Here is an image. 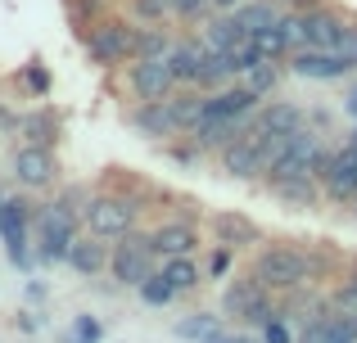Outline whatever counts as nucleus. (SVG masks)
Here are the masks:
<instances>
[{
	"instance_id": "20e7f679",
	"label": "nucleus",
	"mask_w": 357,
	"mask_h": 343,
	"mask_svg": "<svg viewBox=\"0 0 357 343\" xmlns=\"http://www.w3.org/2000/svg\"><path fill=\"white\" fill-rule=\"evenodd\" d=\"M32 217H36V208L23 194H5V199H0V244H5V257L18 271H32V262H36Z\"/></svg>"
},
{
	"instance_id": "f257e3e1",
	"label": "nucleus",
	"mask_w": 357,
	"mask_h": 343,
	"mask_svg": "<svg viewBox=\"0 0 357 343\" xmlns=\"http://www.w3.org/2000/svg\"><path fill=\"white\" fill-rule=\"evenodd\" d=\"M249 271L258 276L262 289L276 294V298L312 285V266H307V248L303 244H262Z\"/></svg>"
},
{
	"instance_id": "c85d7f7f",
	"label": "nucleus",
	"mask_w": 357,
	"mask_h": 343,
	"mask_svg": "<svg viewBox=\"0 0 357 343\" xmlns=\"http://www.w3.org/2000/svg\"><path fill=\"white\" fill-rule=\"evenodd\" d=\"M213 335H222V317H218V312H195V317L176 321V339H190V343H208Z\"/></svg>"
},
{
	"instance_id": "c03bdc74",
	"label": "nucleus",
	"mask_w": 357,
	"mask_h": 343,
	"mask_svg": "<svg viewBox=\"0 0 357 343\" xmlns=\"http://www.w3.org/2000/svg\"><path fill=\"white\" fill-rule=\"evenodd\" d=\"M208 343H262V339H244V335H227V330H222V335H213Z\"/></svg>"
},
{
	"instance_id": "6ab92c4d",
	"label": "nucleus",
	"mask_w": 357,
	"mask_h": 343,
	"mask_svg": "<svg viewBox=\"0 0 357 343\" xmlns=\"http://www.w3.org/2000/svg\"><path fill=\"white\" fill-rule=\"evenodd\" d=\"M262 298H267V289H262V280L249 271V276H240V280H231L227 289H222V317H227V321H244Z\"/></svg>"
},
{
	"instance_id": "4c0bfd02",
	"label": "nucleus",
	"mask_w": 357,
	"mask_h": 343,
	"mask_svg": "<svg viewBox=\"0 0 357 343\" xmlns=\"http://www.w3.org/2000/svg\"><path fill=\"white\" fill-rule=\"evenodd\" d=\"M231 262H236V248H222V244H213V253H208V266H204V276H208V280H227V276H231Z\"/></svg>"
},
{
	"instance_id": "58836bf2",
	"label": "nucleus",
	"mask_w": 357,
	"mask_h": 343,
	"mask_svg": "<svg viewBox=\"0 0 357 343\" xmlns=\"http://www.w3.org/2000/svg\"><path fill=\"white\" fill-rule=\"evenodd\" d=\"M231 59H236V68H240V77H244L249 68H258V63H262V50L253 45V36H244L236 50H231Z\"/></svg>"
},
{
	"instance_id": "aec40b11",
	"label": "nucleus",
	"mask_w": 357,
	"mask_h": 343,
	"mask_svg": "<svg viewBox=\"0 0 357 343\" xmlns=\"http://www.w3.org/2000/svg\"><path fill=\"white\" fill-rule=\"evenodd\" d=\"M244 127L249 122H236V118H213V113H204L199 122H195V131H190V141L199 145L204 154H218V150H227L236 136H244Z\"/></svg>"
},
{
	"instance_id": "b1692460",
	"label": "nucleus",
	"mask_w": 357,
	"mask_h": 343,
	"mask_svg": "<svg viewBox=\"0 0 357 343\" xmlns=\"http://www.w3.org/2000/svg\"><path fill=\"white\" fill-rule=\"evenodd\" d=\"M158 271H163V280L176 289V298H190V294L204 285V266L195 262V253L190 257H163V262H158Z\"/></svg>"
},
{
	"instance_id": "e433bc0d",
	"label": "nucleus",
	"mask_w": 357,
	"mask_h": 343,
	"mask_svg": "<svg viewBox=\"0 0 357 343\" xmlns=\"http://www.w3.org/2000/svg\"><path fill=\"white\" fill-rule=\"evenodd\" d=\"M258 339H262V343H298V330H294V321L280 312L276 321H267V326L258 330Z\"/></svg>"
},
{
	"instance_id": "37998d69",
	"label": "nucleus",
	"mask_w": 357,
	"mask_h": 343,
	"mask_svg": "<svg viewBox=\"0 0 357 343\" xmlns=\"http://www.w3.org/2000/svg\"><path fill=\"white\" fill-rule=\"evenodd\" d=\"M18 122H23V118H18V113H9V109L0 104V131H18Z\"/></svg>"
},
{
	"instance_id": "0eeeda50",
	"label": "nucleus",
	"mask_w": 357,
	"mask_h": 343,
	"mask_svg": "<svg viewBox=\"0 0 357 343\" xmlns=\"http://www.w3.org/2000/svg\"><path fill=\"white\" fill-rule=\"evenodd\" d=\"M9 172H14V181L23 185V190H50L54 181H59V159H54L50 145H18L14 159H9Z\"/></svg>"
},
{
	"instance_id": "bb28decb",
	"label": "nucleus",
	"mask_w": 357,
	"mask_h": 343,
	"mask_svg": "<svg viewBox=\"0 0 357 343\" xmlns=\"http://www.w3.org/2000/svg\"><path fill=\"white\" fill-rule=\"evenodd\" d=\"M280 14H285V9H280L276 0H244V5L236 9V18H240L244 36L262 32V27H276V23H280Z\"/></svg>"
},
{
	"instance_id": "2f4dec72",
	"label": "nucleus",
	"mask_w": 357,
	"mask_h": 343,
	"mask_svg": "<svg viewBox=\"0 0 357 343\" xmlns=\"http://www.w3.org/2000/svg\"><path fill=\"white\" fill-rule=\"evenodd\" d=\"M253 45L262 50V59H289V36L280 32V23L276 27H262V32H253Z\"/></svg>"
},
{
	"instance_id": "3c124183",
	"label": "nucleus",
	"mask_w": 357,
	"mask_h": 343,
	"mask_svg": "<svg viewBox=\"0 0 357 343\" xmlns=\"http://www.w3.org/2000/svg\"><path fill=\"white\" fill-rule=\"evenodd\" d=\"M0 199H5V194H0Z\"/></svg>"
},
{
	"instance_id": "6e6552de",
	"label": "nucleus",
	"mask_w": 357,
	"mask_h": 343,
	"mask_svg": "<svg viewBox=\"0 0 357 343\" xmlns=\"http://www.w3.org/2000/svg\"><path fill=\"white\" fill-rule=\"evenodd\" d=\"M321 194L331 203H344L349 208L353 203V194H357V145H335L331 154H326V168H321Z\"/></svg>"
},
{
	"instance_id": "9d476101",
	"label": "nucleus",
	"mask_w": 357,
	"mask_h": 343,
	"mask_svg": "<svg viewBox=\"0 0 357 343\" xmlns=\"http://www.w3.org/2000/svg\"><path fill=\"white\" fill-rule=\"evenodd\" d=\"M127 122H131V131L136 136H145V141H176V136H185L181 131V118H176V109H172V95L167 99H145V104H136L127 113Z\"/></svg>"
},
{
	"instance_id": "2eb2a0df",
	"label": "nucleus",
	"mask_w": 357,
	"mask_h": 343,
	"mask_svg": "<svg viewBox=\"0 0 357 343\" xmlns=\"http://www.w3.org/2000/svg\"><path fill=\"white\" fill-rule=\"evenodd\" d=\"M149 248L158 253V262L163 257H190L195 248H199V226H195V217H172L163 221V226L149 230Z\"/></svg>"
},
{
	"instance_id": "4be33fe9",
	"label": "nucleus",
	"mask_w": 357,
	"mask_h": 343,
	"mask_svg": "<svg viewBox=\"0 0 357 343\" xmlns=\"http://www.w3.org/2000/svg\"><path fill=\"white\" fill-rule=\"evenodd\" d=\"M271 194H276L285 208H294V212H312L317 203L326 199L321 194V181L317 176H289V181H276V185H267Z\"/></svg>"
},
{
	"instance_id": "a18cd8bd",
	"label": "nucleus",
	"mask_w": 357,
	"mask_h": 343,
	"mask_svg": "<svg viewBox=\"0 0 357 343\" xmlns=\"http://www.w3.org/2000/svg\"><path fill=\"white\" fill-rule=\"evenodd\" d=\"M344 109H349V118H353V122H357V86L349 90V95H344Z\"/></svg>"
},
{
	"instance_id": "7c9ffc66",
	"label": "nucleus",
	"mask_w": 357,
	"mask_h": 343,
	"mask_svg": "<svg viewBox=\"0 0 357 343\" xmlns=\"http://www.w3.org/2000/svg\"><path fill=\"white\" fill-rule=\"evenodd\" d=\"M326 308L340 312V317H357V280L344 276L340 285H331V289H326Z\"/></svg>"
},
{
	"instance_id": "c756f323",
	"label": "nucleus",
	"mask_w": 357,
	"mask_h": 343,
	"mask_svg": "<svg viewBox=\"0 0 357 343\" xmlns=\"http://www.w3.org/2000/svg\"><path fill=\"white\" fill-rule=\"evenodd\" d=\"M240 81H244V86H249L258 99H271V95H276V86H280V63H276V59H262L258 68H249Z\"/></svg>"
},
{
	"instance_id": "8fccbe9b",
	"label": "nucleus",
	"mask_w": 357,
	"mask_h": 343,
	"mask_svg": "<svg viewBox=\"0 0 357 343\" xmlns=\"http://www.w3.org/2000/svg\"><path fill=\"white\" fill-rule=\"evenodd\" d=\"M349 208H353V221H357V199H353V203H349Z\"/></svg>"
},
{
	"instance_id": "a19ab883",
	"label": "nucleus",
	"mask_w": 357,
	"mask_h": 343,
	"mask_svg": "<svg viewBox=\"0 0 357 343\" xmlns=\"http://www.w3.org/2000/svg\"><path fill=\"white\" fill-rule=\"evenodd\" d=\"M335 50H340L344 59L357 68V18H349V27H344V36H340V45H335Z\"/></svg>"
},
{
	"instance_id": "f8f14e48",
	"label": "nucleus",
	"mask_w": 357,
	"mask_h": 343,
	"mask_svg": "<svg viewBox=\"0 0 357 343\" xmlns=\"http://www.w3.org/2000/svg\"><path fill=\"white\" fill-rule=\"evenodd\" d=\"M218 168L227 172L231 181H262V176H267V154H262V145L244 131V136H236V141L227 145V150H218Z\"/></svg>"
},
{
	"instance_id": "473e14b6",
	"label": "nucleus",
	"mask_w": 357,
	"mask_h": 343,
	"mask_svg": "<svg viewBox=\"0 0 357 343\" xmlns=\"http://www.w3.org/2000/svg\"><path fill=\"white\" fill-rule=\"evenodd\" d=\"M18 81H23V86H27V95H32V99H45V95H50V86H54L50 68H45L41 59L23 63V72H18Z\"/></svg>"
},
{
	"instance_id": "72a5a7b5",
	"label": "nucleus",
	"mask_w": 357,
	"mask_h": 343,
	"mask_svg": "<svg viewBox=\"0 0 357 343\" xmlns=\"http://www.w3.org/2000/svg\"><path fill=\"white\" fill-rule=\"evenodd\" d=\"M136 294H140V303H145V308H167V303L176 298V289L163 280V271H154V276H149V280L140 285Z\"/></svg>"
},
{
	"instance_id": "f3484780",
	"label": "nucleus",
	"mask_w": 357,
	"mask_h": 343,
	"mask_svg": "<svg viewBox=\"0 0 357 343\" xmlns=\"http://www.w3.org/2000/svg\"><path fill=\"white\" fill-rule=\"evenodd\" d=\"M258 104L262 99L253 95L244 81H231V86H222V90H213L208 99H204V113H213V118H236V122H249L253 113H258Z\"/></svg>"
},
{
	"instance_id": "ea45409f",
	"label": "nucleus",
	"mask_w": 357,
	"mask_h": 343,
	"mask_svg": "<svg viewBox=\"0 0 357 343\" xmlns=\"http://www.w3.org/2000/svg\"><path fill=\"white\" fill-rule=\"evenodd\" d=\"M213 9V0H172V14L185 18V23H195V18H204Z\"/></svg>"
},
{
	"instance_id": "5701e85b",
	"label": "nucleus",
	"mask_w": 357,
	"mask_h": 343,
	"mask_svg": "<svg viewBox=\"0 0 357 343\" xmlns=\"http://www.w3.org/2000/svg\"><path fill=\"white\" fill-rule=\"evenodd\" d=\"M63 266H73L77 276H100L109 271V244L96 235H77L68 248V257H63Z\"/></svg>"
},
{
	"instance_id": "39448f33",
	"label": "nucleus",
	"mask_w": 357,
	"mask_h": 343,
	"mask_svg": "<svg viewBox=\"0 0 357 343\" xmlns=\"http://www.w3.org/2000/svg\"><path fill=\"white\" fill-rule=\"evenodd\" d=\"M154 271H158V253L149 248V235H136V230H131L127 239H118V244L109 248V276H114L122 289H140Z\"/></svg>"
},
{
	"instance_id": "423d86ee",
	"label": "nucleus",
	"mask_w": 357,
	"mask_h": 343,
	"mask_svg": "<svg viewBox=\"0 0 357 343\" xmlns=\"http://www.w3.org/2000/svg\"><path fill=\"white\" fill-rule=\"evenodd\" d=\"M86 54L100 68L131 63L136 59V23H131V18H100L96 32L86 36Z\"/></svg>"
},
{
	"instance_id": "f03ea898",
	"label": "nucleus",
	"mask_w": 357,
	"mask_h": 343,
	"mask_svg": "<svg viewBox=\"0 0 357 343\" xmlns=\"http://www.w3.org/2000/svg\"><path fill=\"white\" fill-rule=\"evenodd\" d=\"M140 194H122V190H100L86 199V212H82V226H86V235L105 239V244H118V239H127L131 230H136L140 221Z\"/></svg>"
},
{
	"instance_id": "4468645a",
	"label": "nucleus",
	"mask_w": 357,
	"mask_h": 343,
	"mask_svg": "<svg viewBox=\"0 0 357 343\" xmlns=\"http://www.w3.org/2000/svg\"><path fill=\"white\" fill-rule=\"evenodd\" d=\"M303 127H307V113L298 104H289V99H262L244 131L249 136H294Z\"/></svg>"
},
{
	"instance_id": "412c9836",
	"label": "nucleus",
	"mask_w": 357,
	"mask_h": 343,
	"mask_svg": "<svg viewBox=\"0 0 357 343\" xmlns=\"http://www.w3.org/2000/svg\"><path fill=\"white\" fill-rule=\"evenodd\" d=\"M18 136H23L27 145H59V136H63V118H59V109H50V104H41V109H32V113H23V122H18Z\"/></svg>"
},
{
	"instance_id": "ddd939ff",
	"label": "nucleus",
	"mask_w": 357,
	"mask_h": 343,
	"mask_svg": "<svg viewBox=\"0 0 357 343\" xmlns=\"http://www.w3.org/2000/svg\"><path fill=\"white\" fill-rule=\"evenodd\" d=\"M127 86L136 95V104L145 99H167L176 90V77L167 68V59H131L127 63Z\"/></svg>"
},
{
	"instance_id": "de8ad7c7",
	"label": "nucleus",
	"mask_w": 357,
	"mask_h": 343,
	"mask_svg": "<svg viewBox=\"0 0 357 343\" xmlns=\"http://www.w3.org/2000/svg\"><path fill=\"white\" fill-rule=\"evenodd\" d=\"M344 276H349V280H357V257L349 262V271H344Z\"/></svg>"
},
{
	"instance_id": "a211bd4d",
	"label": "nucleus",
	"mask_w": 357,
	"mask_h": 343,
	"mask_svg": "<svg viewBox=\"0 0 357 343\" xmlns=\"http://www.w3.org/2000/svg\"><path fill=\"white\" fill-rule=\"evenodd\" d=\"M204 54H208L204 36H176V41H172V50H167L163 59H167V68H172L176 86H195V81H199Z\"/></svg>"
},
{
	"instance_id": "09e8293b",
	"label": "nucleus",
	"mask_w": 357,
	"mask_h": 343,
	"mask_svg": "<svg viewBox=\"0 0 357 343\" xmlns=\"http://www.w3.org/2000/svg\"><path fill=\"white\" fill-rule=\"evenodd\" d=\"M349 145H357V127H353V131H349Z\"/></svg>"
},
{
	"instance_id": "79ce46f5",
	"label": "nucleus",
	"mask_w": 357,
	"mask_h": 343,
	"mask_svg": "<svg viewBox=\"0 0 357 343\" xmlns=\"http://www.w3.org/2000/svg\"><path fill=\"white\" fill-rule=\"evenodd\" d=\"M280 9H294V14H303V9H312V5H326V0H276Z\"/></svg>"
},
{
	"instance_id": "9b49d317",
	"label": "nucleus",
	"mask_w": 357,
	"mask_h": 343,
	"mask_svg": "<svg viewBox=\"0 0 357 343\" xmlns=\"http://www.w3.org/2000/svg\"><path fill=\"white\" fill-rule=\"evenodd\" d=\"M289 72L294 77H307V81H340L353 72V63L344 59L340 50H312V45H298V50H289Z\"/></svg>"
},
{
	"instance_id": "c9c22d12",
	"label": "nucleus",
	"mask_w": 357,
	"mask_h": 343,
	"mask_svg": "<svg viewBox=\"0 0 357 343\" xmlns=\"http://www.w3.org/2000/svg\"><path fill=\"white\" fill-rule=\"evenodd\" d=\"M127 9L136 23H163L172 14V0H127Z\"/></svg>"
},
{
	"instance_id": "393cba45",
	"label": "nucleus",
	"mask_w": 357,
	"mask_h": 343,
	"mask_svg": "<svg viewBox=\"0 0 357 343\" xmlns=\"http://www.w3.org/2000/svg\"><path fill=\"white\" fill-rule=\"evenodd\" d=\"M231 81H240L236 59H231V54H222V50H208V54H204V68H199V81H195V86H199L204 95H213V90L231 86Z\"/></svg>"
},
{
	"instance_id": "7ed1b4c3",
	"label": "nucleus",
	"mask_w": 357,
	"mask_h": 343,
	"mask_svg": "<svg viewBox=\"0 0 357 343\" xmlns=\"http://www.w3.org/2000/svg\"><path fill=\"white\" fill-rule=\"evenodd\" d=\"M82 217L77 212H68L63 203H41L36 208V217H32V244H36V262H45V266H59L63 257H68V248H73V239L82 235Z\"/></svg>"
},
{
	"instance_id": "cd10ccee",
	"label": "nucleus",
	"mask_w": 357,
	"mask_h": 343,
	"mask_svg": "<svg viewBox=\"0 0 357 343\" xmlns=\"http://www.w3.org/2000/svg\"><path fill=\"white\" fill-rule=\"evenodd\" d=\"M176 36H167L158 23H136V59H163Z\"/></svg>"
},
{
	"instance_id": "f704fd0d",
	"label": "nucleus",
	"mask_w": 357,
	"mask_h": 343,
	"mask_svg": "<svg viewBox=\"0 0 357 343\" xmlns=\"http://www.w3.org/2000/svg\"><path fill=\"white\" fill-rule=\"evenodd\" d=\"M100 339H105V326H100V317H91V312L73 317V326H68V343H100Z\"/></svg>"
},
{
	"instance_id": "1a4fd4ad",
	"label": "nucleus",
	"mask_w": 357,
	"mask_h": 343,
	"mask_svg": "<svg viewBox=\"0 0 357 343\" xmlns=\"http://www.w3.org/2000/svg\"><path fill=\"white\" fill-rule=\"evenodd\" d=\"M289 14H294V9H289ZM294 18H298V45H312V50H335L344 27H349V14L331 9V0L303 9V14H294Z\"/></svg>"
},
{
	"instance_id": "dca6fc26",
	"label": "nucleus",
	"mask_w": 357,
	"mask_h": 343,
	"mask_svg": "<svg viewBox=\"0 0 357 343\" xmlns=\"http://www.w3.org/2000/svg\"><path fill=\"white\" fill-rule=\"evenodd\" d=\"M208 230H213V244H222V248H253V244H262V226L253 217H244V212H213V221H208Z\"/></svg>"
},
{
	"instance_id": "49530a36",
	"label": "nucleus",
	"mask_w": 357,
	"mask_h": 343,
	"mask_svg": "<svg viewBox=\"0 0 357 343\" xmlns=\"http://www.w3.org/2000/svg\"><path fill=\"white\" fill-rule=\"evenodd\" d=\"M244 0H213V9H240Z\"/></svg>"
},
{
	"instance_id": "a878e982",
	"label": "nucleus",
	"mask_w": 357,
	"mask_h": 343,
	"mask_svg": "<svg viewBox=\"0 0 357 343\" xmlns=\"http://www.w3.org/2000/svg\"><path fill=\"white\" fill-rule=\"evenodd\" d=\"M240 41H244V27H240L236 9H218V18H213V23L204 27V45H208V50H222V54H231Z\"/></svg>"
}]
</instances>
